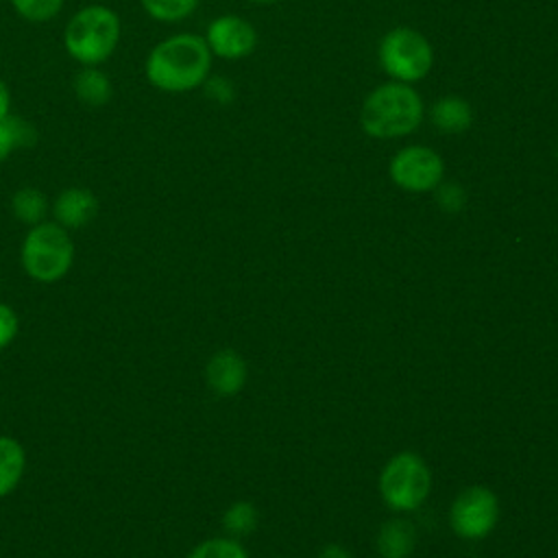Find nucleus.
I'll use <instances>...</instances> for the list:
<instances>
[{"instance_id": "f257e3e1", "label": "nucleus", "mask_w": 558, "mask_h": 558, "mask_svg": "<svg viewBox=\"0 0 558 558\" xmlns=\"http://www.w3.org/2000/svg\"><path fill=\"white\" fill-rule=\"evenodd\" d=\"M211 68L207 41L192 33L172 35L150 48L144 72L146 81L159 92L181 94L205 83Z\"/></svg>"}, {"instance_id": "f03ea898", "label": "nucleus", "mask_w": 558, "mask_h": 558, "mask_svg": "<svg viewBox=\"0 0 558 558\" xmlns=\"http://www.w3.org/2000/svg\"><path fill=\"white\" fill-rule=\"evenodd\" d=\"M120 37V15L105 4H87L68 20L63 48L81 65H100L116 52Z\"/></svg>"}, {"instance_id": "7ed1b4c3", "label": "nucleus", "mask_w": 558, "mask_h": 558, "mask_svg": "<svg viewBox=\"0 0 558 558\" xmlns=\"http://www.w3.org/2000/svg\"><path fill=\"white\" fill-rule=\"evenodd\" d=\"M423 102L418 94L403 83H386L368 94L362 105L360 122L371 137H399L418 126Z\"/></svg>"}, {"instance_id": "20e7f679", "label": "nucleus", "mask_w": 558, "mask_h": 558, "mask_svg": "<svg viewBox=\"0 0 558 558\" xmlns=\"http://www.w3.org/2000/svg\"><path fill=\"white\" fill-rule=\"evenodd\" d=\"M74 259V244L68 229L59 222H39L31 227L22 244L24 270L37 281L61 279Z\"/></svg>"}, {"instance_id": "39448f33", "label": "nucleus", "mask_w": 558, "mask_h": 558, "mask_svg": "<svg viewBox=\"0 0 558 558\" xmlns=\"http://www.w3.org/2000/svg\"><path fill=\"white\" fill-rule=\"evenodd\" d=\"M429 488L432 473L425 460L412 451L392 456L379 475V493L397 512L416 510L427 499Z\"/></svg>"}, {"instance_id": "423d86ee", "label": "nucleus", "mask_w": 558, "mask_h": 558, "mask_svg": "<svg viewBox=\"0 0 558 558\" xmlns=\"http://www.w3.org/2000/svg\"><path fill=\"white\" fill-rule=\"evenodd\" d=\"M379 61L392 78L412 83L427 76L434 52L429 41L418 31L399 26L384 35L379 44Z\"/></svg>"}, {"instance_id": "0eeeda50", "label": "nucleus", "mask_w": 558, "mask_h": 558, "mask_svg": "<svg viewBox=\"0 0 558 558\" xmlns=\"http://www.w3.org/2000/svg\"><path fill=\"white\" fill-rule=\"evenodd\" d=\"M499 521V501L493 490L484 486H469L462 490L449 510L451 530L466 541L488 536Z\"/></svg>"}, {"instance_id": "6e6552de", "label": "nucleus", "mask_w": 558, "mask_h": 558, "mask_svg": "<svg viewBox=\"0 0 558 558\" xmlns=\"http://www.w3.org/2000/svg\"><path fill=\"white\" fill-rule=\"evenodd\" d=\"M445 163L440 155L427 146H408L390 161L392 181L408 192L436 190L442 183Z\"/></svg>"}, {"instance_id": "1a4fd4ad", "label": "nucleus", "mask_w": 558, "mask_h": 558, "mask_svg": "<svg viewBox=\"0 0 558 558\" xmlns=\"http://www.w3.org/2000/svg\"><path fill=\"white\" fill-rule=\"evenodd\" d=\"M205 41L211 54L220 59H242L253 52L257 35L246 20L238 15H220L207 26Z\"/></svg>"}, {"instance_id": "9d476101", "label": "nucleus", "mask_w": 558, "mask_h": 558, "mask_svg": "<svg viewBox=\"0 0 558 558\" xmlns=\"http://www.w3.org/2000/svg\"><path fill=\"white\" fill-rule=\"evenodd\" d=\"M205 377L209 388L218 397H233L242 390L246 381V364L240 353L231 349H222L211 355L205 368Z\"/></svg>"}, {"instance_id": "9b49d317", "label": "nucleus", "mask_w": 558, "mask_h": 558, "mask_svg": "<svg viewBox=\"0 0 558 558\" xmlns=\"http://www.w3.org/2000/svg\"><path fill=\"white\" fill-rule=\"evenodd\" d=\"M54 220L63 229H81L98 214V201L87 187H65L52 203Z\"/></svg>"}, {"instance_id": "f8f14e48", "label": "nucleus", "mask_w": 558, "mask_h": 558, "mask_svg": "<svg viewBox=\"0 0 558 558\" xmlns=\"http://www.w3.org/2000/svg\"><path fill=\"white\" fill-rule=\"evenodd\" d=\"M72 89L76 100L89 109L105 107L113 94L111 78L98 65H83L72 81Z\"/></svg>"}, {"instance_id": "ddd939ff", "label": "nucleus", "mask_w": 558, "mask_h": 558, "mask_svg": "<svg viewBox=\"0 0 558 558\" xmlns=\"http://www.w3.org/2000/svg\"><path fill=\"white\" fill-rule=\"evenodd\" d=\"M414 541L416 532L408 519H388L377 532V551L381 558H408Z\"/></svg>"}, {"instance_id": "4468645a", "label": "nucleus", "mask_w": 558, "mask_h": 558, "mask_svg": "<svg viewBox=\"0 0 558 558\" xmlns=\"http://www.w3.org/2000/svg\"><path fill=\"white\" fill-rule=\"evenodd\" d=\"M432 122L442 133H462L471 126L473 111L466 100L458 96H447L432 105Z\"/></svg>"}, {"instance_id": "2eb2a0df", "label": "nucleus", "mask_w": 558, "mask_h": 558, "mask_svg": "<svg viewBox=\"0 0 558 558\" xmlns=\"http://www.w3.org/2000/svg\"><path fill=\"white\" fill-rule=\"evenodd\" d=\"M37 144V131L35 126L22 118L9 113L0 120V163L11 157L13 150L31 148Z\"/></svg>"}, {"instance_id": "dca6fc26", "label": "nucleus", "mask_w": 558, "mask_h": 558, "mask_svg": "<svg viewBox=\"0 0 558 558\" xmlns=\"http://www.w3.org/2000/svg\"><path fill=\"white\" fill-rule=\"evenodd\" d=\"M26 456L15 438L0 436V497L9 495L22 480Z\"/></svg>"}, {"instance_id": "f3484780", "label": "nucleus", "mask_w": 558, "mask_h": 558, "mask_svg": "<svg viewBox=\"0 0 558 558\" xmlns=\"http://www.w3.org/2000/svg\"><path fill=\"white\" fill-rule=\"evenodd\" d=\"M11 209L20 222L35 227V225L44 222V218L48 214V198L41 190L26 185L13 194Z\"/></svg>"}, {"instance_id": "a211bd4d", "label": "nucleus", "mask_w": 558, "mask_h": 558, "mask_svg": "<svg viewBox=\"0 0 558 558\" xmlns=\"http://www.w3.org/2000/svg\"><path fill=\"white\" fill-rule=\"evenodd\" d=\"M140 2L146 15L166 24L185 20L198 7V0H140Z\"/></svg>"}, {"instance_id": "6ab92c4d", "label": "nucleus", "mask_w": 558, "mask_h": 558, "mask_svg": "<svg viewBox=\"0 0 558 558\" xmlns=\"http://www.w3.org/2000/svg\"><path fill=\"white\" fill-rule=\"evenodd\" d=\"M222 525L231 536H246L257 527V508L251 501H235L225 510Z\"/></svg>"}, {"instance_id": "aec40b11", "label": "nucleus", "mask_w": 558, "mask_h": 558, "mask_svg": "<svg viewBox=\"0 0 558 558\" xmlns=\"http://www.w3.org/2000/svg\"><path fill=\"white\" fill-rule=\"evenodd\" d=\"M11 7L26 22L44 24L59 15V11L63 9V0H11Z\"/></svg>"}, {"instance_id": "412c9836", "label": "nucleus", "mask_w": 558, "mask_h": 558, "mask_svg": "<svg viewBox=\"0 0 558 558\" xmlns=\"http://www.w3.org/2000/svg\"><path fill=\"white\" fill-rule=\"evenodd\" d=\"M187 558H248L242 545L233 538H209L196 545Z\"/></svg>"}, {"instance_id": "4be33fe9", "label": "nucleus", "mask_w": 558, "mask_h": 558, "mask_svg": "<svg viewBox=\"0 0 558 558\" xmlns=\"http://www.w3.org/2000/svg\"><path fill=\"white\" fill-rule=\"evenodd\" d=\"M464 190L456 183H440L436 187V201H438V207L453 214V211H460L464 207Z\"/></svg>"}, {"instance_id": "5701e85b", "label": "nucleus", "mask_w": 558, "mask_h": 558, "mask_svg": "<svg viewBox=\"0 0 558 558\" xmlns=\"http://www.w3.org/2000/svg\"><path fill=\"white\" fill-rule=\"evenodd\" d=\"M203 87H205L207 98H211V100H216L220 105H227L233 98V85L227 78H222V76L205 78Z\"/></svg>"}, {"instance_id": "b1692460", "label": "nucleus", "mask_w": 558, "mask_h": 558, "mask_svg": "<svg viewBox=\"0 0 558 558\" xmlns=\"http://www.w3.org/2000/svg\"><path fill=\"white\" fill-rule=\"evenodd\" d=\"M15 333H17V316L9 305L0 303V349L11 344Z\"/></svg>"}, {"instance_id": "393cba45", "label": "nucleus", "mask_w": 558, "mask_h": 558, "mask_svg": "<svg viewBox=\"0 0 558 558\" xmlns=\"http://www.w3.org/2000/svg\"><path fill=\"white\" fill-rule=\"evenodd\" d=\"M11 113V92L7 83L0 78V120Z\"/></svg>"}, {"instance_id": "a878e982", "label": "nucleus", "mask_w": 558, "mask_h": 558, "mask_svg": "<svg viewBox=\"0 0 558 558\" xmlns=\"http://www.w3.org/2000/svg\"><path fill=\"white\" fill-rule=\"evenodd\" d=\"M318 558H351V554H349L344 547H340V545H327V547L318 554Z\"/></svg>"}, {"instance_id": "bb28decb", "label": "nucleus", "mask_w": 558, "mask_h": 558, "mask_svg": "<svg viewBox=\"0 0 558 558\" xmlns=\"http://www.w3.org/2000/svg\"><path fill=\"white\" fill-rule=\"evenodd\" d=\"M251 2H277V0H251Z\"/></svg>"}]
</instances>
